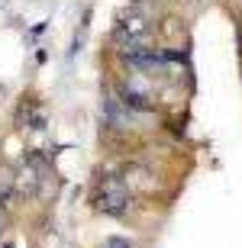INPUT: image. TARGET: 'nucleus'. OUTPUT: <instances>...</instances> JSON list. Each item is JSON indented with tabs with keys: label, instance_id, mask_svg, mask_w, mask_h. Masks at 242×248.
<instances>
[{
	"label": "nucleus",
	"instance_id": "nucleus-3",
	"mask_svg": "<svg viewBox=\"0 0 242 248\" xmlns=\"http://www.w3.org/2000/svg\"><path fill=\"white\" fill-rule=\"evenodd\" d=\"M103 248H132V245L126 239H107V242H103Z\"/></svg>",
	"mask_w": 242,
	"mask_h": 248
},
{
	"label": "nucleus",
	"instance_id": "nucleus-2",
	"mask_svg": "<svg viewBox=\"0 0 242 248\" xmlns=\"http://www.w3.org/2000/svg\"><path fill=\"white\" fill-rule=\"evenodd\" d=\"M13 184H16V177H13V171H10V168H0V203H3V200L10 197Z\"/></svg>",
	"mask_w": 242,
	"mask_h": 248
},
{
	"label": "nucleus",
	"instance_id": "nucleus-1",
	"mask_svg": "<svg viewBox=\"0 0 242 248\" xmlns=\"http://www.w3.org/2000/svg\"><path fill=\"white\" fill-rule=\"evenodd\" d=\"M94 206L100 213H107V216H126V210H129V190H126V184L113 174H100L97 193H94Z\"/></svg>",
	"mask_w": 242,
	"mask_h": 248
}]
</instances>
